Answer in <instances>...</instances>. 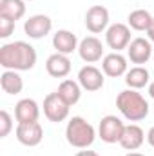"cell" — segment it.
I'll return each mask as SVG.
<instances>
[{
	"instance_id": "30",
	"label": "cell",
	"mask_w": 154,
	"mask_h": 156,
	"mask_svg": "<svg viewBox=\"0 0 154 156\" xmlns=\"http://www.w3.org/2000/svg\"><path fill=\"white\" fill-rule=\"evenodd\" d=\"M27 2H31V0H27Z\"/></svg>"
},
{
	"instance_id": "17",
	"label": "cell",
	"mask_w": 154,
	"mask_h": 156,
	"mask_svg": "<svg viewBox=\"0 0 154 156\" xmlns=\"http://www.w3.org/2000/svg\"><path fill=\"white\" fill-rule=\"evenodd\" d=\"M53 47L56 49V53L62 55H71L78 49V38L75 33L67 31V29H60L53 35Z\"/></svg>"
},
{
	"instance_id": "29",
	"label": "cell",
	"mask_w": 154,
	"mask_h": 156,
	"mask_svg": "<svg viewBox=\"0 0 154 156\" xmlns=\"http://www.w3.org/2000/svg\"><path fill=\"white\" fill-rule=\"evenodd\" d=\"M125 156H145V154H142V153H129V154H125Z\"/></svg>"
},
{
	"instance_id": "1",
	"label": "cell",
	"mask_w": 154,
	"mask_h": 156,
	"mask_svg": "<svg viewBox=\"0 0 154 156\" xmlns=\"http://www.w3.org/2000/svg\"><path fill=\"white\" fill-rule=\"evenodd\" d=\"M37 64V51L27 42H11L0 47V66L11 71H29Z\"/></svg>"
},
{
	"instance_id": "20",
	"label": "cell",
	"mask_w": 154,
	"mask_h": 156,
	"mask_svg": "<svg viewBox=\"0 0 154 156\" xmlns=\"http://www.w3.org/2000/svg\"><path fill=\"white\" fill-rule=\"evenodd\" d=\"M149 78H151V75L145 67L136 66V67H132L125 73V83L131 89H143L149 83Z\"/></svg>"
},
{
	"instance_id": "24",
	"label": "cell",
	"mask_w": 154,
	"mask_h": 156,
	"mask_svg": "<svg viewBox=\"0 0 154 156\" xmlns=\"http://www.w3.org/2000/svg\"><path fill=\"white\" fill-rule=\"evenodd\" d=\"M13 31H15V22L9 20V18L0 16V38H7V37H11Z\"/></svg>"
},
{
	"instance_id": "4",
	"label": "cell",
	"mask_w": 154,
	"mask_h": 156,
	"mask_svg": "<svg viewBox=\"0 0 154 156\" xmlns=\"http://www.w3.org/2000/svg\"><path fill=\"white\" fill-rule=\"evenodd\" d=\"M69 104L58 94V93H49L44 98V115L49 122L60 123L69 116Z\"/></svg>"
},
{
	"instance_id": "10",
	"label": "cell",
	"mask_w": 154,
	"mask_h": 156,
	"mask_svg": "<svg viewBox=\"0 0 154 156\" xmlns=\"http://www.w3.org/2000/svg\"><path fill=\"white\" fill-rule=\"evenodd\" d=\"M103 73L94 67V66H85L80 69L78 73V83L82 85V89L89 91V93H94V91H100L103 87Z\"/></svg>"
},
{
	"instance_id": "15",
	"label": "cell",
	"mask_w": 154,
	"mask_h": 156,
	"mask_svg": "<svg viewBox=\"0 0 154 156\" xmlns=\"http://www.w3.org/2000/svg\"><path fill=\"white\" fill-rule=\"evenodd\" d=\"M102 69L107 76L111 78H118L123 76L127 73V58L120 53H111L107 56H103V62H102Z\"/></svg>"
},
{
	"instance_id": "9",
	"label": "cell",
	"mask_w": 154,
	"mask_h": 156,
	"mask_svg": "<svg viewBox=\"0 0 154 156\" xmlns=\"http://www.w3.org/2000/svg\"><path fill=\"white\" fill-rule=\"evenodd\" d=\"M85 26L91 33L98 35L107 29L109 26V11L103 5H93L85 13Z\"/></svg>"
},
{
	"instance_id": "23",
	"label": "cell",
	"mask_w": 154,
	"mask_h": 156,
	"mask_svg": "<svg viewBox=\"0 0 154 156\" xmlns=\"http://www.w3.org/2000/svg\"><path fill=\"white\" fill-rule=\"evenodd\" d=\"M13 129V118L7 111H0V138H5Z\"/></svg>"
},
{
	"instance_id": "2",
	"label": "cell",
	"mask_w": 154,
	"mask_h": 156,
	"mask_svg": "<svg viewBox=\"0 0 154 156\" xmlns=\"http://www.w3.org/2000/svg\"><path fill=\"white\" fill-rule=\"evenodd\" d=\"M116 107L129 122L145 120L149 115V104L136 89L121 91L116 98Z\"/></svg>"
},
{
	"instance_id": "11",
	"label": "cell",
	"mask_w": 154,
	"mask_h": 156,
	"mask_svg": "<svg viewBox=\"0 0 154 156\" xmlns=\"http://www.w3.org/2000/svg\"><path fill=\"white\" fill-rule=\"evenodd\" d=\"M127 56L132 64H147L149 58L152 56V47H151V42L145 38H134L131 40L129 47H127Z\"/></svg>"
},
{
	"instance_id": "13",
	"label": "cell",
	"mask_w": 154,
	"mask_h": 156,
	"mask_svg": "<svg viewBox=\"0 0 154 156\" xmlns=\"http://www.w3.org/2000/svg\"><path fill=\"white\" fill-rule=\"evenodd\" d=\"M15 118L18 123H33L38 122L40 107L33 98H24L15 105Z\"/></svg>"
},
{
	"instance_id": "7",
	"label": "cell",
	"mask_w": 154,
	"mask_h": 156,
	"mask_svg": "<svg viewBox=\"0 0 154 156\" xmlns=\"http://www.w3.org/2000/svg\"><path fill=\"white\" fill-rule=\"evenodd\" d=\"M53 29V20L47 15H33L26 20L24 24V31L29 38L40 40L44 37H47Z\"/></svg>"
},
{
	"instance_id": "5",
	"label": "cell",
	"mask_w": 154,
	"mask_h": 156,
	"mask_svg": "<svg viewBox=\"0 0 154 156\" xmlns=\"http://www.w3.org/2000/svg\"><path fill=\"white\" fill-rule=\"evenodd\" d=\"M125 125L123 122L114 115H107L100 120V127H98V136L105 142V144H120L121 136H123Z\"/></svg>"
},
{
	"instance_id": "18",
	"label": "cell",
	"mask_w": 154,
	"mask_h": 156,
	"mask_svg": "<svg viewBox=\"0 0 154 156\" xmlns=\"http://www.w3.org/2000/svg\"><path fill=\"white\" fill-rule=\"evenodd\" d=\"M26 15V0H0V16L13 22Z\"/></svg>"
},
{
	"instance_id": "27",
	"label": "cell",
	"mask_w": 154,
	"mask_h": 156,
	"mask_svg": "<svg viewBox=\"0 0 154 156\" xmlns=\"http://www.w3.org/2000/svg\"><path fill=\"white\" fill-rule=\"evenodd\" d=\"M76 156H100V154L94 153V151H80V153H76Z\"/></svg>"
},
{
	"instance_id": "26",
	"label": "cell",
	"mask_w": 154,
	"mask_h": 156,
	"mask_svg": "<svg viewBox=\"0 0 154 156\" xmlns=\"http://www.w3.org/2000/svg\"><path fill=\"white\" fill-rule=\"evenodd\" d=\"M147 142L151 144V147H154V127H151L147 133Z\"/></svg>"
},
{
	"instance_id": "12",
	"label": "cell",
	"mask_w": 154,
	"mask_h": 156,
	"mask_svg": "<svg viewBox=\"0 0 154 156\" xmlns=\"http://www.w3.org/2000/svg\"><path fill=\"white\" fill-rule=\"evenodd\" d=\"M78 53H80V58L87 64H94L102 58L103 55V44L96 37H87L80 42L78 45Z\"/></svg>"
},
{
	"instance_id": "14",
	"label": "cell",
	"mask_w": 154,
	"mask_h": 156,
	"mask_svg": "<svg viewBox=\"0 0 154 156\" xmlns=\"http://www.w3.org/2000/svg\"><path fill=\"white\" fill-rule=\"evenodd\" d=\"M45 69L53 78H65L71 73V60L67 58V55L54 53V55H51L47 58Z\"/></svg>"
},
{
	"instance_id": "6",
	"label": "cell",
	"mask_w": 154,
	"mask_h": 156,
	"mask_svg": "<svg viewBox=\"0 0 154 156\" xmlns=\"http://www.w3.org/2000/svg\"><path fill=\"white\" fill-rule=\"evenodd\" d=\"M105 42L114 53H120L121 49H127L131 44V29L125 24H113L105 31Z\"/></svg>"
},
{
	"instance_id": "3",
	"label": "cell",
	"mask_w": 154,
	"mask_h": 156,
	"mask_svg": "<svg viewBox=\"0 0 154 156\" xmlns=\"http://www.w3.org/2000/svg\"><path fill=\"white\" fill-rule=\"evenodd\" d=\"M65 138H67V142L73 147H76V149H87L89 145H93V142L96 138V131H94V127L85 118L73 116L67 122Z\"/></svg>"
},
{
	"instance_id": "21",
	"label": "cell",
	"mask_w": 154,
	"mask_h": 156,
	"mask_svg": "<svg viewBox=\"0 0 154 156\" xmlns=\"http://www.w3.org/2000/svg\"><path fill=\"white\" fill-rule=\"evenodd\" d=\"M69 105H75L80 96H82V85L75 82V80H64L60 85H58V91H56Z\"/></svg>"
},
{
	"instance_id": "25",
	"label": "cell",
	"mask_w": 154,
	"mask_h": 156,
	"mask_svg": "<svg viewBox=\"0 0 154 156\" xmlns=\"http://www.w3.org/2000/svg\"><path fill=\"white\" fill-rule=\"evenodd\" d=\"M147 35H149V40H151V42H154V16H152V22H151L149 29H147Z\"/></svg>"
},
{
	"instance_id": "19",
	"label": "cell",
	"mask_w": 154,
	"mask_h": 156,
	"mask_svg": "<svg viewBox=\"0 0 154 156\" xmlns=\"http://www.w3.org/2000/svg\"><path fill=\"white\" fill-rule=\"evenodd\" d=\"M0 85H2V91L7 94H20L24 89V80L16 71L5 69L0 76Z\"/></svg>"
},
{
	"instance_id": "28",
	"label": "cell",
	"mask_w": 154,
	"mask_h": 156,
	"mask_svg": "<svg viewBox=\"0 0 154 156\" xmlns=\"http://www.w3.org/2000/svg\"><path fill=\"white\" fill-rule=\"evenodd\" d=\"M149 94H151V98H154V82H151V85H149Z\"/></svg>"
},
{
	"instance_id": "22",
	"label": "cell",
	"mask_w": 154,
	"mask_h": 156,
	"mask_svg": "<svg viewBox=\"0 0 154 156\" xmlns=\"http://www.w3.org/2000/svg\"><path fill=\"white\" fill-rule=\"evenodd\" d=\"M127 22H129V27L134 29V31H147L151 22H152V16L145 9H136V11H132L129 15Z\"/></svg>"
},
{
	"instance_id": "16",
	"label": "cell",
	"mask_w": 154,
	"mask_h": 156,
	"mask_svg": "<svg viewBox=\"0 0 154 156\" xmlns=\"http://www.w3.org/2000/svg\"><path fill=\"white\" fill-rule=\"evenodd\" d=\"M143 140H145V133L140 125H125V131H123V136L120 140V145L125 149V151H136L143 145Z\"/></svg>"
},
{
	"instance_id": "8",
	"label": "cell",
	"mask_w": 154,
	"mask_h": 156,
	"mask_svg": "<svg viewBox=\"0 0 154 156\" xmlns=\"http://www.w3.org/2000/svg\"><path fill=\"white\" fill-rule=\"evenodd\" d=\"M16 140L26 145V147H35L38 145L40 142L44 140V129L38 122H33V123H18L16 131Z\"/></svg>"
}]
</instances>
